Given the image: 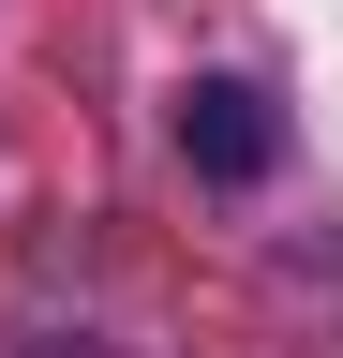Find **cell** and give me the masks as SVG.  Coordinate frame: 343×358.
I'll list each match as a JSON object with an SVG mask.
<instances>
[{
    "label": "cell",
    "mask_w": 343,
    "mask_h": 358,
    "mask_svg": "<svg viewBox=\"0 0 343 358\" xmlns=\"http://www.w3.org/2000/svg\"><path fill=\"white\" fill-rule=\"evenodd\" d=\"M180 164H194V179H224V194H254V179L284 164L269 90H254V75H194V90H180Z\"/></svg>",
    "instance_id": "obj_1"
}]
</instances>
